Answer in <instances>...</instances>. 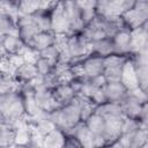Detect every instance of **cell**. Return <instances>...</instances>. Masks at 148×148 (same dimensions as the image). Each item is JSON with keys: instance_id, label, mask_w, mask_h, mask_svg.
<instances>
[{"instance_id": "cell-23", "label": "cell", "mask_w": 148, "mask_h": 148, "mask_svg": "<svg viewBox=\"0 0 148 148\" xmlns=\"http://www.w3.org/2000/svg\"><path fill=\"white\" fill-rule=\"evenodd\" d=\"M37 54L39 57H43V58L50 60L54 66H57L59 64V60L61 57V49L57 43H54L53 45H50V46L45 47L44 50L37 52Z\"/></svg>"}, {"instance_id": "cell-2", "label": "cell", "mask_w": 148, "mask_h": 148, "mask_svg": "<svg viewBox=\"0 0 148 148\" xmlns=\"http://www.w3.org/2000/svg\"><path fill=\"white\" fill-rule=\"evenodd\" d=\"M0 116L9 125H14L25 116L23 97L18 88L0 92Z\"/></svg>"}, {"instance_id": "cell-5", "label": "cell", "mask_w": 148, "mask_h": 148, "mask_svg": "<svg viewBox=\"0 0 148 148\" xmlns=\"http://www.w3.org/2000/svg\"><path fill=\"white\" fill-rule=\"evenodd\" d=\"M50 21H51V31L57 36H65L71 32V24L62 7L61 1L59 0L50 10Z\"/></svg>"}, {"instance_id": "cell-17", "label": "cell", "mask_w": 148, "mask_h": 148, "mask_svg": "<svg viewBox=\"0 0 148 148\" xmlns=\"http://www.w3.org/2000/svg\"><path fill=\"white\" fill-rule=\"evenodd\" d=\"M120 82L127 88L128 91L134 90L136 88H139V82H138V76L135 73V68L133 65V61L131 59V57H128L123 66L121 69V79Z\"/></svg>"}, {"instance_id": "cell-4", "label": "cell", "mask_w": 148, "mask_h": 148, "mask_svg": "<svg viewBox=\"0 0 148 148\" xmlns=\"http://www.w3.org/2000/svg\"><path fill=\"white\" fill-rule=\"evenodd\" d=\"M136 0H96L95 13L105 17H117L131 9Z\"/></svg>"}, {"instance_id": "cell-24", "label": "cell", "mask_w": 148, "mask_h": 148, "mask_svg": "<svg viewBox=\"0 0 148 148\" xmlns=\"http://www.w3.org/2000/svg\"><path fill=\"white\" fill-rule=\"evenodd\" d=\"M43 8L42 0H18V13L32 15Z\"/></svg>"}, {"instance_id": "cell-20", "label": "cell", "mask_w": 148, "mask_h": 148, "mask_svg": "<svg viewBox=\"0 0 148 148\" xmlns=\"http://www.w3.org/2000/svg\"><path fill=\"white\" fill-rule=\"evenodd\" d=\"M89 50H90V53H94L101 57H106L114 53L111 37H105V38L91 42L89 44Z\"/></svg>"}, {"instance_id": "cell-11", "label": "cell", "mask_w": 148, "mask_h": 148, "mask_svg": "<svg viewBox=\"0 0 148 148\" xmlns=\"http://www.w3.org/2000/svg\"><path fill=\"white\" fill-rule=\"evenodd\" d=\"M80 66H81L83 74L88 77H92V76L103 74L104 57H101V56H97L94 53H89L81 60Z\"/></svg>"}, {"instance_id": "cell-25", "label": "cell", "mask_w": 148, "mask_h": 148, "mask_svg": "<svg viewBox=\"0 0 148 148\" xmlns=\"http://www.w3.org/2000/svg\"><path fill=\"white\" fill-rule=\"evenodd\" d=\"M6 34H17L15 20L0 10V36Z\"/></svg>"}, {"instance_id": "cell-12", "label": "cell", "mask_w": 148, "mask_h": 148, "mask_svg": "<svg viewBox=\"0 0 148 148\" xmlns=\"http://www.w3.org/2000/svg\"><path fill=\"white\" fill-rule=\"evenodd\" d=\"M113 44V51L116 54L130 56L132 53L131 49V30L127 28H123L118 30L111 37Z\"/></svg>"}, {"instance_id": "cell-8", "label": "cell", "mask_w": 148, "mask_h": 148, "mask_svg": "<svg viewBox=\"0 0 148 148\" xmlns=\"http://www.w3.org/2000/svg\"><path fill=\"white\" fill-rule=\"evenodd\" d=\"M16 28H17V35L18 37L28 45L29 42L32 39V37L40 31L38 28L34 15H28V14H18L16 17Z\"/></svg>"}, {"instance_id": "cell-27", "label": "cell", "mask_w": 148, "mask_h": 148, "mask_svg": "<svg viewBox=\"0 0 148 148\" xmlns=\"http://www.w3.org/2000/svg\"><path fill=\"white\" fill-rule=\"evenodd\" d=\"M59 0H42V6H43V8H51Z\"/></svg>"}, {"instance_id": "cell-14", "label": "cell", "mask_w": 148, "mask_h": 148, "mask_svg": "<svg viewBox=\"0 0 148 148\" xmlns=\"http://www.w3.org/2000/svg\"><path fill=\"white\" fill-rule=\"evenodd\" d=\"M147 25H148V23L143 24L142 27H139V28H135V29L131 30V49H132V53H139V52L147 51V45H148Z\"/></svg>"}, {"instance_id": "cell-7", "label": "cell", "mask_w": 148, "mask_h": 148, "mask_svg": "<svg viewBox=\"0 0 148 148\" xmlns=\"http://www.w3.org/2000/svg\"><path fill=\"white\" fill-rule=\"evenodd\" d=\"M130 56H121L112 53L104 57V71L103 75L106 82H118L121 79V69Z\"/></svg>"}, {"instance_id": "cell-21", "label": "cell", "mask_w": 148, "mask_h": 148, "mask_svg": "<svg viewBox=\"0 0 148 148\" xmlns=\"http://www.w3.org/2000/svg\"><path fill=\"white\" fill-rule=\"evenodd\" d=\"M65 133L60 128H53L45 135H43V147L47 148H56V147H64L65 142Z\"/></svg>"}, {"instance_id": "cell-13", "label": "cell", "mask_w": 148, "mask_h": 148, "mask_svg": "<svg viewBox=\"0 0 148 148\" xmlns=\"http://www.w3.org/2000/svg\"><path fill=\"white\" fill-rule=\"evenodd\" d=\"M138 76L139 88L147 91V51L130 54Z\"/></svg>"}, {"instance_id": "cell-6", "label": "cell", "mask_w": 148, "mask_h": 148, "mask_svg": "<svg viewBox=\"0 0 148 148\" xmlns=\"http://www.w3.org/2000/svg\"><path fill=\"white\" fill-rule=\"evenodd\" d=\"M65 134H72L74 135L77 141L80 142L81 147H87V148H92V147H101V146H105L104 140H102L101 138L96 136L89 128L88 126L84 124V121H80L79 124H76L73 128H71L67 132H64Z\"/></svg>"}, {"instance_id": "cell-18", "label": "cell", "mask_w": 148, "mask_h": 148, "mask_svg": "<svg viewBox=\"0 0 148 148\" xmlns=\"http://www.w3.org/2000/svg\"><path fill=\"white\" fill-rule=\"evenodd\" d=\"M53 98L58 103V105H64L68 102H71L75 96L76 92L69 84V82H59L53 88H51Z\"/></svg>"}, {"instance_id": "cell-19", "label": "cell", "mask_w": 148, "mask_h": 148, "mask_svg": "<svg viewBox=\"0 0 148 148\" xmlns=\"http://www.w3.org/2000/svg\"><path fill=\"white\" fill-rule=\"evenodd\" d=\"M103 91H104L106 101L117 102V103H119L124 98V96L128 92L127 88L120 81H118V82H106L103 86Z\"/></svg>"}, {"instance_id": "cell-10", "label": "cell", "mask_w": 148, "mask_h": 148, "mask_svg": "<svg viewBox=\"0 0 148 148\" xmlns=\"http://www.w3.org/2000/svg\"><path fill=\"white\" fill-rule=\"evenodd\" d=\"M62 3V7L65 9V13L67 15V18L71 24V32L77 34L82 30L84 27L81 17V9L75 2V0H60Z\"/></svg>"}, {"instance_id": "cell-26", "label": "cell", "mask_w": 148, "mask_h": 148, "mask_svg": "<svg viewBox=\"0 0 148 148\" xmlns=\"http://www.w3.org/2000/svg\"><path fill=\"white\" fill-rule=\"evenodd\" d=\"M34 62H35V66H36V68H37V72H38V75H39V76H46V75H49V74L52 73V72L56 69V67H57V66H54L50 60H47V59H45V58H43V57H39L38 54H37V57L35 58Z\"/></svg>"}, {"instance_id": "cell-22", "label": "cell", "mask_w": 148, "mask_h": 148, "mask_svg": "<svg viewBox=\"0 0 148 148\" xmlns=\"http://www.w3.org/2000/svg\"><path fill=\"white\" fill-rule=\"evenodd\" d=\"M15 143V128L7 123H0V147H9Z\"/></svg>"}, {"instance_id": "cell-3", "label": "cell", "mask_w": 148, "mask_h": 148, "mask_svg": "<svg viewBox=\"0 0 148 148\" xmlns=\"http://www.w3.org/2000/svg\"><path fill=\"white\" fill-rule=\"evenodd\" d=\"M120 17L130 30L148 23V0H136L134 6L121 14Z\"/></svg>"}, {"instance_id": "cell-15", "label": "cell", "mask_w": 148, "mask_h": 148, "mask_svg": "<svg viewBox=\"0 0 148 148\" xmlns=\"http://www.w3.org/2000/svg\"><path fill=\"white\" fill-rule=\"evenodd\" d=\"M57 39H58V36L51 31V30H44V31H39L37 32L32 39L29 42L28 46L34 50L35 52H39L42 50H44L45 47L50 46V45H53L54 43H57Z\"/></svg>"}, {"instance_id": "cell-9", "label": "cell", "mask_w": 148, "mask_h": 148, "mask_svg": "<svg viewBox=\"0 0 148 148\" xmlns=\"http://www.w3.org/2000/svg\"><path fill=\"white\" fill-rule=\"evenodd\" d=\"M12 76L15 80L17 87L31 82L38 76L37 68L35 66V62L31 60H23L21 64L16 65L12 69Z\"/></svg>"}, {"instance_id": "cell-16", "label": "cell", "mask_w": 148, "mask_h": 148, "mask_svg": "<svg viewBox=\"0 0 148 148\" xmlns=\"http://www.w3.org/2000/svg\"><path fill=\"white\" fill-rule=\"evenodd\" d=\"M95 111L108 120H121L125 117L120 108V104L117 102L106 101L99 105H96Z\"/></svg>"}, {"instance_id": "cell-1", "label": "cell", "mask_w": 148, "mask_h": 148, "mask_svg": "<svg viewBox=\"0 0 148 148\" xmlns=\"http://www.w3.org/2000/svg\"><path fill=\"white\" fill-rule=\"evenodd\" d=\"M81 105L82 99L79 96H75L71 102L52 110L50 112V119L57 128L67 132L71 128H73L76 124L82 121Z\"/></svg>"}]
</instances>
